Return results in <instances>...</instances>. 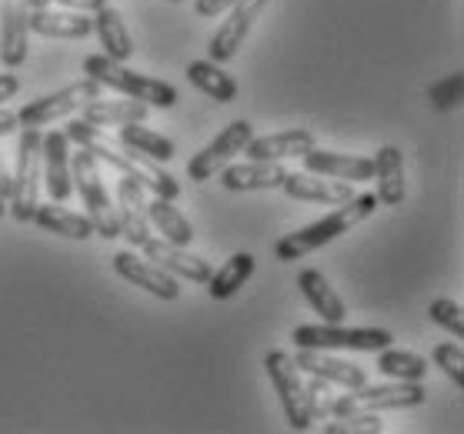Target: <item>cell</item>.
Segmentation results:
<instances>
[{"mask_svg": "<svg viewBox=\"0 0 464 434\" xmlns=\"http://www.w3.org/2000/svg\"><path fill=\"white\" fill-rule=\"evenodd\" d=\"M378 207L381 204L374 194H354V198H348L344 204H338L331 214H324L321 221L307 224V227H301V231H295V234H285V237L275 244V257L277 261H301V257H307L311 251H317V247L338 241L341 234H348L351 227H358L361 221H368Z\"/></svg>", "mask_w": 464, "mask_h": 434, "instance_id": "cell-2", "label": "cell"}, {"mask_svg": "<svg viewBox=\"0 0 464 434\" xmlns=\"http://www.w3.org/2000/svg\"><path fill=\"white\" fill-rule=\"evenodd\" d=\"M27 34L31 27H27L24 0H4V7H0V64L17 71L27 61V51H31Z\"/></svg>", "mask_w": 464, "mask_h": 434, "instance_id": "cell-18", "label": "cell"}, {"mask_svg": "<svg viewBox=\"0 0 464 434\" xmlns=\"http://www.w3.org/2000/svg\"><path fill=\"white\" fill-rule=\"evenodd\" d=\"M297 287H301V294L311 307H314L321 321L324 324H344L348 321V307L334 294V287L327 285V277L317 271V267H304L301 275H297Z\"/></svg>", "mask_w": 464, "mask_h": 434, "instance_id": "cell-24", "label": "cell"}, {"mask_svg": "<svg viewBox=\"0 0 464 434\" xmlns=\"http://www.w3.org/2000/svg\"><path fill=\"white\" fill-rule=\"evenodd\" d=\"M11 198V170L4 164V154H0V201H7Z\"/></svg>", "mask_w": 464, "mask_h": 434, "instance_id": "cell-42", "label": "cell"}, {"mask_svg": "<svg viewBox=\"0 0 464 434\" xmlns=\"http://www.w3.org/2000/svg\"><path fill=\"white\" fill-rule=\"evenodd\" d=\"M71 180H74V194H81V204L87 207V217L94 224V234L104 241L121 237V221H117V207L111 201L104 178H101V160L87 148H77L71 154Z\"/></svg>", "mask_w": 464, "mask_h": 434, "instance_id": "cell-4", "label": "cell"}, {"mask_svg": "<svg viewBox=\"0 0 464 434\" xmlns=\"http://www.w3.org/2000/svg\"><path fill=\"white\" fill-rule=\"evenodd\" d=\"M428 318H431L438 328L448 331V334H454L458 341L464 338V311L454 297H434L431 304H428Z\"/></svg>", "mask_w": 464, "mask_h": 434, "instance_id": "cell-33", "label": "cell"}, {"mask_svg": "<svg viewBox=\"0 0 464 434\" xmlns=\"http://www.w3.org/2000/svg\"><path fill=\"white\" fill-rule=\"evenodd\" d=\"M67 11H81V14H94L101 7H107V0H57Z\"/></svg>", "mask_w": 464, "mask_h": 434, "instance_id": "cell-39", "label": "cell"}, {"mask_svg": "<svg viewBox=\"0 0 464 434\" xmlns=\"http://www.w3.org/2000/svg\"><path fill=\"white\" fill-rule=\"evenodd\" d=\"M378 371L381 374H388L391 381H424L428 378V358L421 354H414L408 348H388L378 351Z\"/></svg>", "mask_w": 464, "mask_h": 434, "instance_id": "cell-31", "label": "cell"}, {"mask_svg": "<svg viewBox=\"0 0 464 434\" xmlns=\"http://www.w3.org/2000/svg\"><path fill=\"white\" fill-rule=\"evenodd\" d=\"M34 224L44 227L47 234H57V237H67V241H87V237H94V224L87 214H77V211H67L61 204H37V211H34Z\"/></svg>", "mask_w": 464, "mask_h": 434, "instance_id": "cell-27", "label": "cell"}, {"mask_svg": "<svg viewBox=\"0 0 464 434\" xmlns=\"http://www.w3.org/2000/svg\"><path fill=\"white\" fill-rule=\"evenodd\" d=\"M14 130H17V114L0 107V138H7V134H14Z\"/></svg>", "mask_w": 464, "mask_h": 434, "instance_id": "cell-41", "label": "cell"}, {"mask_svg": "<svg viewBox=\"0 0 464 434\" xmlns=\"http://www.w3.org/2000/svg\"><path fill=\"white\" fill-rule=\"evenodd\" d=\"M295 364L307 374H314L321 381L327 384H341L344 391L351 388H361V384L368 381V374L361 364H351V361H341L334 354H327V351H314V348H297L295 354Z\"/></svg>", "mask_w": 464, "mask_h": 434, "instance_id": "cell-19", "label": "cell"}, {"mask_svg": "<svg viewBox=\"0 0 464 434\" xmlns=\"http://www.w3.org/2000/svg\"><path fill=\"white\" fill-rule=\"evenodd\" d=\"M84 74L94 77L97 84L107 87V91H117L121 97H134V101L148 107H164L168 111V107L178 104V87L174 84L160 81V77L138 74V71L124 67L121 61H111L107 53L84 57Z\"/></svg>", "mask_w": 464, "mask_h": 434, "instance_id": "cell-3", "label": "cell"}, {"mask_svg": "<svg viewBox=\"0 0 464 434\" xmlns=\"http://www.w3.org/2000/svg\"><path fill=\"white\" fill-rule=\"evenodd\" d=\"M150 107L134 101V97H124V101H104V97H94L81 107V121L94 124V128H121V124H144Z\"/></svg>", "mask_w": 464, "mask_h": 434, "instance_id": "cell-25", "label": "cell"}, {"mask_svg": "<svg viewBox=\"0 0 464 434\" xmlns=\"http://www.w3.org/2000/svg\"><path fill=\"white\" fill-rule=\"evenodd\" d=\"M297 348L314 351H368L378 354L381 348L394 344V334L384 328H344V324H301L291 331Z\"/></svg>", "mask_w": 464, "mask_h": 434, "instance_id": "cell-7", "label": "cell"}, {"mask_svg": "<svg viewBox=\"0 0 464 434\" xmlns=\"http://www.w3.org/2000/svg\"><path fill=\"white\" fill-rule=\"evenodd\" d=\"M41 180L51 201L63 204L74 194V180H71V140L63 130H51L41 138Z\"/></svg>", "mask_w": 464, "mask_h": 434, "instance_id": "cell-12", "label": "cell"}, {"mask_svg": "<svg viewBox=\"0 0 464 434\" xmlns=\"http://www.w3.org/2000/svg\"><path fill=\"white\" fill-rule=\"evenodd\" d=\"M327 434H354V431H364V434H378L384 431V424H381L378 411H354V414H344L338 421L324 424Z\"/></svg>", "mask_w": 464, "mask_h": 434, "instance_id": "cell-34", "label": "cell"}, {"mask_svg": "<svg viewBox=\"0 0 464 434\" xmlns=\"http://www.w3.org/2000/svg\"><path fill=\"white\" fill-rule=\"evenodd\" d=\"M117 144L127 150H140V154H148V158L160 160V164L178 154L174 140L158 134V130L140 128V124H121V128H117Z\"/></svg>", "mask_w": 464, "mask_h": 434, "instance_id": "cell-32", "label": "cell"}, {"mask_svg": "<svg viewBox=\"0 0 464 434\" xmlns=\"http://www.w3.org/2000/svg\"><path fill=\"white\" fill-rule=\"evenodd\" d=\"M27 11H41V7H51V0H24Z\"/></svg>", "mask_w": 464, "mask_h": 434, "instance_id": "cell-43", "label": "cell"}, {"mask_svg": "<svg viewBox=\"0 0 464 434\" xmlns=\"http://www.w3.org/2000/svg\"><path fill=\"white\" fill-rule=\"evenodd\" d=\"M101 91H104V87L97 84L94 77H81L74 84L53 91V94H44V97H37V101H31V104H24L21 111H17V124H24V128H47L53 121H61V117L81 111L87 101L101 97Z\"/></svg>", "mask_w": 464, "mask_h": 434, "instance_id": "cell-8", "label": "cell"}, {"mask_svg": "<svg viewBox=\"0 0 464 434\" xmlns=\"http://www.w3.org/2000/svg\"><path fill=\"white\" fill-rule=\"evenodd\" d=\"M234 0H194V11L198 17H218V14L231 11Z\"/></svg>", "mask_w": 464, "mask_h": 434, "instance_id": "cell-38", "label": "cell"}, {"mask_svg": "<svg viewBox=\"0 0 464 434\" xmlns=\"http://www.w3.org/2000/svg\"><path fill=\"white\" fill-rule=\"evenodd\" d=\"M148 221H150V227H158V234L164 237V241L178 244V247H188V244L194 241V227H190V221L174 207V201H168V198H154V201H148Z\"/></svg>", "mask_w": 464, "mask_h": 434, "instance_id": "cell-30", "label": "cell"}, {"mask_svg": "<svg viewBox=\"0 0 464 434\" xmlns=\"http://www.w3.org/2000/svg\"><path fill=\"white\" fill-rule=\"evenodd\" d=\"M251 275H254V255H247V251L231 255L218 271H211V277H208V294L214 301H227V297H234L251 281Z\"/></svg>", "mask_w": 464, "mask_h": 434, "instance_id": "cell-29", "label": "cell"}, {"mask_svg": "<svg viewBox=\"0 0 464 434\" xmlns=\"http://www.w3.org/2000/svg\"><path fill=\"white\" fill-rule=\"evenodd\" d=\"M21 91V81L14 74H0V107H4V101H11L14 94Z\"/></svg>", "mask_w": 464, "mask_h": 434, "instance_id": "cell-40", "label": "cell"}, {"mask_svg": "<svg viewBox=\"0 0 464 434\" xmlns=\"http://www.w3.org/2000/svg\"><path fill=\"white\" fill-rule=\"evenodd\" d=\"M434 104L438 107H454V104H461V74H454L448 77L441 87H434Z\"/></svg>", "mask_w": 464, "mask_h": 434, "instance_id": "cell-37", "label": "cell"}, {"mask_svg": "<svg viewBox=\"0 0 464 434\" xmlns=\"http://www.w3.org/2000/svg\"><path fill=\"white\" fill-rule=\"evenodd\" d=\"M67 140L77 144V148H87L94 154L101 164L107 168H114L117 174H127V178L140 180V188H148L154 191V198H168V201H178L180 194V184L178 178L170 174V170L160 168V160L148 158V154H140V150H117L111 140L104 138V130L94 128V124H87V121H71L67 128H63Z\"/></svg>", "mask_w": 464, "mask_h": 434, "instance_id": "cell-1", "label": "cell"}, {"mask_svg": "<svg viewBox=\"0 0 464 434\" xmlns=\"http://www.w3.org/2000/svg\"><path fill=\"white\" fill-rule=\"evenodd\" d=\"M428 391L424 381H394V384H361L348 394H338L331 401V414L344 418L354 411H398V408H418L424 404Z\"/></svg>", "mask_w": 464, "mask_h": 434, "instance_id": "cell-5", "label": "cell"}, {"mask_svg": "<svg viewBox=\"0 0 464 434\" xmlns=\"http://www.w3.org/2000/svg\"><path fill=\"white\" fill-rule=\"evenodd\" d=\"M301 160H304V168L311 170V174L351 180V184L371 180V174H374V160L371 158H361V154H338V150H321L317 144L307 150Z\"/></svg>", "mask_w": 464, "mask_h": 434, "instance_id": "cell-20", "label": "cell"}, {"mask_svg": "<svg viewBox=\"0 0 464 434\" xmlns=\"http://www.w3.org/2000/svg\"><path fill=\"white\" fill-rule=\"evenodd\" d=\"M314 144L317 140L311 130L295 128V130H277V134H264V138H251L244 154L251 160H291V158H304Z\"/></svg>", "mask_w": 464, "mask_h": 434, "instance_id": "cell-22", "label": "cell"}, {"mask_svg": "<svg viewBox=\"0 0 464 434\" xmlns=\"http://www.w3.org/2000/svg\"><path fill=\"white\" fill-rule=\"evenodd\" d=\"M114 271L124 277V281H130L134 287H140V291L160 297V301H178L180 297L178 277L168 275L164 267H158L154 261H148V257H138L134 251H117Z\"/></svg>", "mask_w": 464, "mask_h": 434, "instance_id": "cell-13", "label": "cell"}, {"mask_svg": "<svg viewBox=\"0 0 464 434\" xmlns=\"http://www.w3.org/2000/svg\"><path fill=\"white\" fill-rule=\"evenodd\" d=\"M170 4H180V0H170Z\"/></svg>", "mask_w": 464, "mask_h": 434, "instance_id": "cell-45", "label": "cell"}, {"mask_svg": "<svg viewBox=\"0 0 464 434\" xmlns=\"http://www.w3.org/2000/svg\"><path fill=\"white\" fill-rule=\"evenodd\" d=\"M281 191L291 198V201H311V204H344L348 198H354V184L351 180L338 178H324V174H291L287 170Z\"/></svg>", "mask_w": 464, "mask_h": 434, "instance_id": "cell-17", "label": "cell"}, {"mask_svg": "<svg viewBox=\"0 0 464 434\" xmlns=\"http://www.w3.org/2000/svg\"><path fill=\"white\" fill-rule=\"evenodd\" d=\"M304 394H307V411H311V421H327V418H331V401H334L331 384L311 374V381L304 384Z\"/></svg>", "mask_w": 464, "mask_h": 434, "instance_id": "cell-36", "label": "cell"}, {"mask_svg": "<svg viewBox=\"0 0 464 434\" xmlns=\"http://www.w3.org/2000/svg\"><path fill=\"white\" fill-rule=\"evenodd\" d=\"M287 178L285 160H244L221 168V184L234 194L247 191H277Z\"/></svg>", "mask_w": 464, "mask_h": 434, "instance_id": "cell-16", "label": "cell"}, {"mask_svg": "<svg viewBox=\"0 0 464 434\" xmlns=\"http://www.w3.org/2000/svg\"><path fill=\"white\" fill-rule=\"evenodd\" d=\"M188 81L198 87L204 97L218 101V104H234V101H237V94H241L237 81H234V77L227 74L221 64H214L211 57H208V61H190V64H188Z\"/></svg>", "mask_w": 464, "mask_h": 434, "instance_id": "cell-28", "label": "cell"}, {"mask_svg": "<svg viewBox=\"0 0 464 434\" xmlns=\"http://www.w3.org/2000/svg\"><path fill=\"white\" fill-rule=\"evenodd\" d=\"M434 368H441L448 374V381H454V388H464V351L461 344H438L431 351Z\"/></svg>", "mask_w": 464, "mask_h": 434, "instance_id": "cell-35", "label": "cell"}, {"mask_svg": "<svg viewBox=\"0 0 464 434\" xmlns=\"http://www.w3.org/2000/svg\"><path fill=\"white\" fill-rule=\"evenodd\" d=\"M251 138H254V128L247 124V121H231L208 148H201L188 160V178L194 180V184L211 180L214 174H221V168H227V164L247 148V140Z\"/></svg>", "mask_w": 464, "mask_h": 434, "instance_id": "cell-10", "label": "cell"}, {"mask_svg": "<svg viewBox=\"0 0 464 434\" xmlns=\"http://www.w3.org/2000/svg\"><path fill=\"white\" fill-rule=\"evenodd\" d=\"M371 160H374V174H371V178L378 180V188H374L378 204L381 207H398V204L404 201V154H401V148L384 144Z\"/></svg>", "mask_w": 464, "mask_h": 434, "instance_id": "cell-23", "label": "cell"}, {"mask_svg": "<svg viewBox=\"0 0 464 434\" xmlns=\"http://www.w3.org/2000/svg\"><path fill=\"white\" fill-rule=\"evenodd\" d=\"M267 11V0H234L231 11H227V21H221V27L214 31L211 43H208V53H211L214 64H227L237 47L247 41V34L261 14Z\"/></svg>", "mask_w": 464, "mask_h": 434, "instance_id": "cell-11", "label": "cell"}, {"mask_svg": "<svg viewBox=\"0 0 464 434\" xmlns=\"http://www.w3.org/2000/svg\"><path fill=\"white\" fill-rule=\"evenodd\" d=\"M264 368H267V378H271L277 398H281L287 424L295 431H307L311 428V411H307L304 381H301V368L295 364V358L287 351H267Z\"/></svg>", "mask_w": 464, "mask_h": 434, "instance_id": "cell-9", "label": "cell"}, {"mask_svg": "<svg viewBox=\"0 0 464 434\" xmlns=\"http://www.w3.org/2000/svg\"><path fill=\"white\" fill-rule=\"evenodd\" d=\"M41 128H24L17 140V164L11 174V214L21 224L34 221L41 194Z\"/></svg>", "mask_w": 464, "mask_h": 434, "instance_id": "cell-6", "label": "cell"}, {"mask_svg": "<svg viewBox=\"0 0 464 434\" xmlns=\"http://www.w3.org/2000/svg\"><path fill=\"white\" fill-rule=\"evenodd\" d=\"M4 211H7V207H4V201H0V217H4Z\"/></svg>", "mask_w": 464, "mask_h": 434, "instance_id": "cell-44", "label": "cell"}, {"mask_svg": "<svg viewBox=\"0 0 464 434\" xmlns=\"http://www.w3.org/2000/svg\"><path fill=\"white\" fill-rule=\"evenodd\" d=\"M94 34L101 37V47H104V53L111 57V61H121V64H127L130 57H134V37H130V31H127L124 17H121V11H114L111 4L107 7H101V11H94Z\"/></svg>", "mask_w": 464, "mask_h": 434, "instance_id": "cell-26", "label": "cell"}, {"mask_svg": "<svg viewBox=\"0 0 464 434\" xmlns=\"http://www.w3.org/2000/svg\"><path fill=\"white\" fill-rule=\"evenodd\" d=\"M27 27L31 34H41V37H53V41H84L87 34H94V21L81 11H51V7H41V11L27 14Z\"/></svg>", "mask_w": 464, "mask_h": 434, "instance_id": "cell-21", "label": "cell"}, {"mask_svg": "<svg viewBox=\"0 0 464 434\" xmlns=\"http://www.w3.org/2000/svg\"><path fill=\"white\" fill-rule=\"evenodd\" d=\"M140 251H144L148 261H154L158 267H164L168 275L188 277L190 285H208V277H211V271H214L204 257L190 255L188 247H178V244L164 241V237H148V241L140 244Z\"/></svg>", "mask_w": 464, "mask_h": 434, "instance_id": "cell-14", "label": "cell"}, {"mask_svg": "<svg viewBox=\"0 0 464 434\" xmlns=\"http://www.w3.org/2000/svg\"><path fill=\"white\" fill-rule=\"evenodd\" d=\"M117 221H121V237L130 241V247H140V244L150 237V221H148V201H144V188L140 180L121 174L117 180Z\"/></svg>", "mask_w": 464, "mask_h": 434, "instance_id": "cell-15", "label": "cell"}]
</instances>
